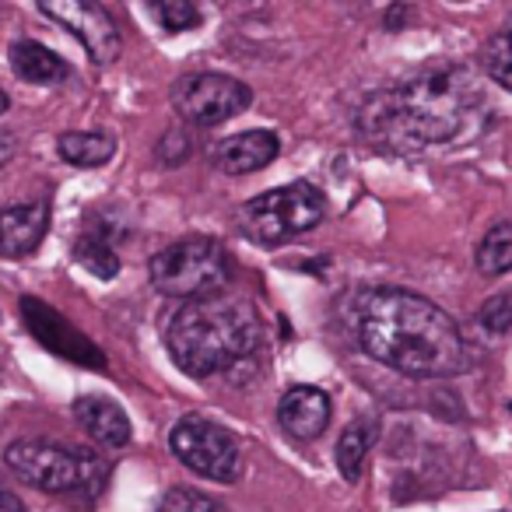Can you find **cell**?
<instances>
[{"mask_svg": "<svg viewBox=\"0 0 512 512\" xmlns=\"http://www.w3.org/2000/svg\"><path fill=\"white\" fill-rule=\"evenodd\" d=\"M228 278H232L228 249L211 235L179 239L151 260V285L165 299H211V295H221Z\"/></svg>", "mask_w": 512, "mask_h": 512, "instance_id": "277c9868", "label": "cell"}, {"mask_svg": "<svg viewBox=\"0 0 512 512\" xmlns=\"http://www.w3.org/2000/svg\"><path fill=\"white\" fill-rule=\"evenodd\" d=\"M281 151L278 134L271 130H249V134L225 137L214 151V162L228 176H246V172H260L264 165H271Z\"/></svg>", "mask_w": 512, "mask_h": 512, "instance_id": "4fadbf2b", "label": "cell"}, {"mask_svg": "<svg viewBox=\"0 0 512 512\" xmlns=\"http://www.w3.org/2000/svg\"><path fill=\"white\" fill-rule=\"evenodd\" d=\"M74 260L85 267L88 274H95L99 281H113L120 274V256L99 235H85V239L74 242Z\"/></svg>", "mask_w": 512, "mask_h": 512, "instance_id": "d6986e66", "label": "cell"}, {"mask_svg": "<svg viewBox=\"0 0 512 512\" xmlns=\"http://www.w3.org/2000/svg\"><path fill=\"white\" fill-rule=\"evenodd\" d=\"M74 418L102 449H120L130 442V418L116 400L85 393V397L74 400Z\"/></svg>", "mask_w": 512, "mask_h": 512, "instance_id": "5bb4252c", "label": "cell"}, {"mask_svg": "<svg viewBox=\"0 0 512 512\" xmlns=\"http://www.w3.org/2000/svg\"><path fill=\"white\" fill-rule=\"evenodd\" d=\"M39 11L57 25H64L71 36H78L95 64H113L120 57V32H116L109 11L92 4V0H43Z\"/></svg>", "mask_w": 512, "mask_h": 512, "instance_id": "9c48e42d", "label": "cell"}, {"mask_svg": "<svg viewBox=\"0 0 512 512\" xmlns=\"http://www.w3.org/2000/svg\"><path fill=\"white\" fill-rule=\"evenodd\" d=\"M15 151H18V141H15V134H8V130H0V169L15 158Z\"/></svg>", "mask_w": 512, "mask_h": 512, "instance_id": "d4e9b609", "label": "cell"}, {"mask_svg": "<svg viewBox=\"0 0 512 512\" xmlns=\"http://www.w3.org/2000/svg\"><path fill=\"white\" fill-rule=\"evenodd\" d=\"M355 341L379 365L411 379H449L470 369L456 320L407 288H365L351 309Z\"/></svg>", "mask_w": 512, "mask_h": 512, "instance_id": "6da1fadb", "label": "cell"}, {"mask_svg": "<svg viewBox=\"0 0 512 512\" xmlns=\"http://www.w3.org/2000/svg\"><path fill=\"white\" fill-rule=\"evenodd\" d=\"M8 57H11V71L22 81H29V85H57V81L67 78L64 57H57L50 46L36 43V39H18Z\"/></svg>", "mask_w": 512, "mask_h": 512, "instance_id": "9a60e30c", "label": "cell"}, {"mask_svg": "<svg viewBox=\"0 0 512 512\" xmlns=\"http://www.w3.org/2000/svg\"><path fill=\"white\" fill-rule=\"evenodd\" d=\"M278 421L292 439H320L330 425V397L320 386H292L278 404Z\"/></svg>", "mask_w": 512, "mask_h": 512, "instance_id": "7c38bea8", "label": "cell"}, {"mask_svg": "<svg viewBox=\"0 0 512 512\" xmlns=\"http://www.w3.org/2000/svg\"><path fill=\"white\" fill-rule=\"evenodd\" d=\"M158 512H225V505L214 502V498H211V495H204V491L172 488L169 495L162 498Z\"/></svg>", "mask_w": 512, "mask_h": 512, "instance_id": "7402d4cb", "label": "cell"}, {"mask_svg": "<svg viewBox=\"0 0 512 512\" xmlns=\"http://www.w3.org/2000/svg\"><path fill=\"white\" fill-rule=\"evenodd\" d=\"M327 218V197L313 183H288L267 190L242 207V228L249 239L278 246L295 235L313 232Z\"/></svg>", "mask_w": 512, "mask_h": 512, "instance_id": "5b68a950", "label": "cell"}, {"mask_svg": "<svg viewBox=\"0 0 512 512\" xmlns=\"http://www.w3.org/2000/svg\"><path fill=\"white\" fill-rule=\"evenodd\" d=\"M376 435H379V425L372 418H355L341 432L334 456H337V470H341V477L348 484L362 481L365 460H369V449L376 446Z\"/></svg>", "mask_w": 512, "mask_h": 512, "instance_id": "2e32d148", "label": "cell"}, {"mask_svg": "<svg viewBox=\"0 0 512 512\" xmlns=\"http://www.w3.org/2000/svg\"><path fill=\"white\" fill-rule=\"evenodd\" d=\"M477 320H481V327L488 330V334H505V330L512 327V292L491 295L481 306V313H477Z\"/></svg>", "mask_w": 512, "mask_h": 512, "instance_id": "603a6c76", "label": "cell"}, {"mask_svg": "<svg viewBox=\"0 0 512 512\" xmlns=\"http://www.w3.org/2000/svg\"><path fill=\"white\" fill-rule=\"evenodd\" d=\"M8 106H11V99H8V92H0V116L8 113Z\"/></svg>", "mask_w": 512, "mask_h": 512, "instance_id": "484cf974", "label": "cell"}, {"mask_svg": "<svg viewBox=\"0 0 512 512\" xmlns=\"http://www.w3.org/2000/svg\"><path fill=\"white\" fill-rule=\"evenodd\" d=\"M253 92L249 85H242L239 78H228V74H186L172 88V106L183 120L197 123V127H218L228 123L249 109Z\"/></svg>", "mask_w": 512, "mask_h": 512, "instance_id": "ba28073f", "label": "cell"}, {"mask_svg": "<svg viewBox=\"0 0 512 512\" xmlns=\"http://www.w3.org/2000/svg\"><path fill=\"white\" fill-rule=\"evenodd\" d=\"M50 225V200L0 204V256H25L43 242Z\"/></svg>", "mask_w": 512, "mask_h": 512, "instance_id": "8fae6325", "label": "cell"}, {"mask_svg": "<svg viewBox=\"0 0 512 512\" xmlns=\"http://www.w3.org/2000/svg\"><path fill=\"white\" fill-rule=\"evenodd\" d=\"M22 323L32 330V337H36L46 351H53V355L67 358V362H74V365H85V369H106L102 351L95 348L74 323H67L57 309H50L43 299H36V295H25L22 299Z\"/></svg>", "mask_w": 512, "mask_h": 512, "instance_id": "30bf717a", "label": "cell"}, {"mask_svg": "<svg viewBox=\"0 0 512 512\" xmlns=\"http://www.w3.org/2000/svg\"><path fill=\"white\" fill-rule=\"evenodd\" d=\"M169 449L186 470L207 481L232 484L242 474V442L228 428L197 418V414H186L172 425Z\"/></svg>", "mask_w": 512, "mask_h": 512, "instance_id": "52a82bcc", "label": "cell"}, {"mask_svg": "<svg viewBox=\"0 0 512 512\" xmlns=\"http://www.w3.org/2000/svg\"><path fill=\"white\" fill-rule=\"evenodd\" d=\"M260 337L264 327L249 302L211 295V299L183 302V309L172 313L165 327V348L186 376L204 379L249 358Z\"/></svg>", "mask_w": 512, "mask_h": 512, "instance_id": "3957f363", "label": "cell"}, {"mask_svg": "<svg viewBox=\"0 0 512 512\" xmlns=\"http://www.w3.org/2000/svg\"><path fill=\"white\" fill-rule=\"evenodd\" d=\"M477 271L484 278H498V274L512 271V225H495L477 246Z\"/></svg>", "mask_w": 512, "mask_h": 512, "instance_id": "ac0fdd59", "label": "cell"}, {"mask_svg": "<svg viewBox=\"0 0 512 512\" xmlns=\"http://www.w3.org/2000/svg\"><path fill=\"white\" fill-rule=\"evenodd\" d=\"M4 463L11 467V474H18V481L43 491V495H64V491L74 488H88V481H95V488H99L102 481V463L95 456H78L67 446L43 439L11 442L4 449Z\"/></svg>", "mask_w": 512, "mask_h": 512, "instance_id": "8992f818", "label": "cell"}, {"mask_svg": "<svg viewBox=\"0 0 512 512\" xmlns=\"http://www.w3.org/2000/svg\"><path fill=\"white\" fill-rule=\"evenodd\" d=\"M151 11H155L165 32H190L200 25V8L190 0H165V4H155Z\"/></svg>", "mask_w": 512, "mask_h": 512, "instance_id": "44dd1931", "label": "cell"}, {"mask_svg": "<svg viewBox=\"0 0 512 512\" xmlns=\"http://www.w3.org/2000/svg\"><path fill=\"white\" fill-rule=\"evenodd\" d=\"M57 151L64 162L81 165V169H95V165H106L116 155V141L109 134H95V130H71L57 141Z\"/></svg>", "mask_w": 512, "mask_h": 512, "instance_id": "e0dca14e", "label": "cell"}, {"mask_svg": "<svg viewBox=\"0 0 512 512\" xmlns=\"http://www.w3.org/2000/svg\"><path fill=\"white\" fill-rule=\"evenodd\" d=\"M0 512H25L22 498H18L15 491L4 484V477H0Z\"/></svg>", "mask_w": 512, "mask_h": 512, "instance_id": "cb8c5ba5", "label": "cell"}, {"mask_svg": "<svg viewBox=\"0 0 512 512\" xmlns=\"http://www.w3.org/2000/svg\"><path fill=\"white\" fill-rule=\"evenodd\" d=\"M481 64L495 85L512 92V25L488 39V46L481 50Z\"/></svg>", "mask_w": 512, "mask_h": 512, "instance_id": "ffe728a7", "label": "cell"}, {"mask_svg": "<svg viewBox=\"0 0 512 512\" xmlns=\"http://www.w3.org/2000/svg\"><path fill=\"white\" fill-rule=\"evenodd\" d=\"M481 109V88L467 67H435L404 85L369 95L358 109V134L393 155L449 144Z\"/></svg>", "mask_w": 512, "mask_h": 512, "instance_id": "7a4b0ae2", "label": "cell"}]
</instances>
